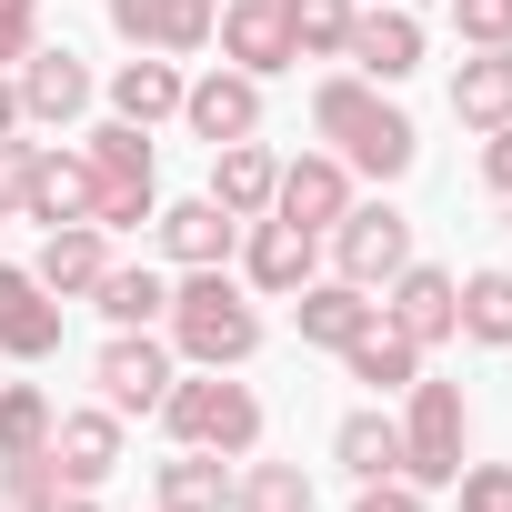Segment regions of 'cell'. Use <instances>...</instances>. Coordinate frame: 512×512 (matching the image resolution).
Returning <instances> with one entry per match:
<instances>
[{"label":"cell","mask_w":512,"mask_h":512,"mask_svg":"<svg viewBox=\"0 0 512 512\" xmlns=\"http://www.w3.org/2000/svg\"><path fill=\"white\" fill-rule=\"evenodd\" d=\"M312 131L332 141V161H342V171H372V181H402V171H412V151H422V141H412V121H402L372 81H322V91H312Z\"/></svg>","instance_id":"6da1fadb"},{"label":"cell","mask_w":512,"mask_h":512,"mask_svg":"<svg viewBox=\"0 0 512 512\" xmlns=\"http://www.w3.org/2000/svg\"><path fill=\"white\" fill-rule=\"evenodd\" d=\"M171 342L201 362V372H231V362H251V352H262V312H251L221 272H191L181 292H171Z\"/></svg>","instance_id":"7a4b0ae2"},{"label":"cell","mask_w":512,"mask_h":512,"mask_svg":"<svg viewBox=\"0 0 512 512\" xmlns=\"http://www.w3.org/2000/svg\"><path fill=\"white\" fill-rule=\"evenodd\" d=\"M81 161H91V221H101V231L161 221V211H151V141H141V121H101Z\"/></svg>","instance_id":"3957f363"},{"label":"cell","mask_w":512,"mask_h":512,"mask_svg":"<svg viewBox=\"0 0 512 512\" xmlns=\"http://www.w3.org/2000/svg\"><path fill=\"white\" fill-rule=\"evenodd\" d=\"M161 412H171V432H181L191 452H251V442H262V402H251L241 382H221V372H201V382L171 372Z\"/></svg>","instance_id":"277c9868"},{"label":"cell","mask_w":512,"mask_h":512,"mask_svg":"<svg viewBox=\"0 0 512 512\" xmlns=\"http://www.w3.org/2000/svg\"><path fill=\"white\" fill-rule=\"evenodd\" d=\"M462 472V392L452 382H412L402 412V482H452Z\"/></svg>","instance_id":"5b68a950"},{"label":"cell","mask_w":512,"mask_h":512,"mask_svg":"<svg viewBox=\"0 0 512 512\" xmlns=\"http://www.w3.org/2000/svg\"><path fill=\"white\" fill-rule=\"evenodd\" d=\"M332 251H342V282H392L402 262H412V221L392 211V201H352L342 221H332Z\"/></svg>","instance_id":"8992f818"},{"label":"cell","mask_w":512,"mask_h":512,"mask_svg":"<svg viewBox=\"0 0 512 512\" xmlns=\"http://www.w3.org/2000/svg\"><path fill=\"white\" fill-rule=\"evenodd\" d=\"M211 31H221L231 71H251V81H272V71H292V61H302V51H292V11H282V0H231Z\"/></svg>","instance_id":"52a82bcc"},{"label":"cell","mask_w":512,"mask_h":512,"mask_svg":"<svg viewBox=\"0 0 512 512\" xmlns=\"http://www.w3.org/2000/svg\"><path fill=\"white\" fill-rule=\"evenodd\" d=\"M211 0H111V31L131 41V51H161V61H181V51H201L211 41Z\"/></svg>","instance_id":"ba28073f"},{"label":"cell","mask_w":512,"mask_h":512,"mask_svg":"<svg viewBox=\"0 0 512 512\" xmlns=\"http://www.w3.org/2000/svg\"><path fill=\"white\" fill-rule=\"evenodd\" d=\"M0 352H11V362L61 352V302H51L41 272H21V262H0Z\"/></svg>","instance_id":"9c48e42d"},{"label":"cell","mask_w":512,"mask_h":512,"mask_svg":"<svg viewBox=\"0 0 512 512\" xmlns=\"http://www.w3.org/2000/svg\"><path fill=\"white\" fill-rule=\"evenodd\" d=\"M181 121L221 151V141H251V131H262V81H251V71H211V81H191L181 91Z\"/></svg>","instance_id":"30bf717a"},{"label":"cell","mask_w":512,"mask_h":512,"mask_svg":"<svg viewBox=\"0 0 512 512\" xmlns=\"http://www.w3.org/2000/svg\"><path fill=\"white\" fill-rule=\"evenodd\" d=\"M272 211H282V221H302V231H332V221L352 211V171H342L332 151H302V161L272 181Z\"/></svg>","instance_id":"8fae6325"},{"label":"cell","mask_w":512,"mask_h":512,"mask_svg":"<svg viewBox=\"0 0 512 512\" xmlns=\"http://www.w3.org/2000/svg\"><path fill=\"white\" fill-rule=\"evenodd\" d=\"M342 61H362L372 91H382V81H412V71H422V21H412V11H362L352 41H342Z\"/></svg>","instance_id":"7c38bea8"},{"label":"cell","mask_w":512,"mask_h":512,"mask_svg":"<svg viewBox=\"0 0 512 512\" xmlns=\"http://www.w3.org/2000/svg\"><path fill=\"white\" fill-rule=\"evenodd\" d=\"M111 462H121V412H61V422H51V472H61V492H91Z\"/></svg>","instance_id":"4fadbf2b"},{"label":"cell","mask_w":512,"mask_h":512,"mask_svg":"<svg viewBox=\"0 0 512 512\" xmlns=\"http://www.w3.org/2000/svg\"><path fill=\"white\" fill-rule=\"evenodd\" d=\"M21 211H31L41 231L91 221V161H81V151H31V191H21Z\"/></svg>","instance_id":"5bb4252c"},{"label":"cell","mask_w":512,"mask_h":512,"mask_svg":"<svg viewBox=\"0 0 512 512\" xmlns=\"http://www.w3.org/2000/svg\"><path fill=\"white\" fill-rule=\"evenodd\" d=\"M101 392H111V412H161V392H171V352H161L151 332H121V342L101 352Z\"/></svg>","instance_id":"9a60e30c"},{"label":"cell","mask_w":512,"mask_h":512,"mask_svg":"<svg viewBox=\"0 0 512 512\" xmlns=\"http://www.w3.org/2000/svg\"><path fill=\"white\" fill-rule=\"evenodd\" d=\"M91 111V71L71 51H31L21 61V121H81Z\"/></svg>","instance_id":"2e32d148"},{"label":"cell","mask_w":512,"mask_h":512,"mask_svg":"<svg viewBox=\"0 0 512 512\" xmlns=\"http://www.w3.org/2000/svg\"><path fill=\"white\" fill-rule=\"evenodd\" d=\"M342 362H352V382H372V392H412V382H422V342H412V332H392L382 312L342 342Z\"/></svg>","instance_id":"e0dca14e"},{"label":"cell","mask_w":512,"mask_h":512,"mask_svg":"<svg viewBox=\"0 0 512 512\" xmlns=\"http://www.w3.org/2000/svg\"><path fill=\"white\" fill-rule=\"evenodd\" d=\"M101 272H111V241H101V221H71V231H51V241H41V292H51V302H71V292H101Z\"/></svg>","instance_id":"ac0fdd59"},{"label":"cell","mask_w":512,"mask_h":512,"mask_svg":"<svg viewBox=\"0 0 512 512\" xmlns=\"http://www.w3.org/2000/svg\"><path fill=\"white\" fill-rule=\"evenodd\" d=\"M452 272H422V262H402L392 272V332H412V342H452Z\"/></svg>","instance_id":"d6986e66"},{"label":"cell","mask_w":512,"mask_h":512,"mask_svg":"<svg viewBox=\"0 0 512 512\" xmlns=\"http://www.w3.org/2000/svg\"><path fill=\"white\" fill-rule=\"evenodd\" d=\"M272 181H282V161H272L262 141H221V171H211V201H221L231 221H262V211H272Z\"/></svg>","instance_id":"ffe728a7"},{"label":"cell","mask_w":512,"mask_h":512,"mask_svg":"<svg viewBox=\"0 0 512 512\" xmlns=\"http://www.w3.org/2000/svg\"><path fill=\"white\" fill-rule=\"evenodd\" d=\"M231 211L221 201H181V211H161V241H171V262H191V272H221V251H231Z\"/></svg>","instance_id":"44dd1931"},{"label":"cell","mask_w":512,"mask_h":512,"mask_svg":"<svg viewBox=\"0 0 512 512\" xmlns=\"http://www.w3.org/2000/svg\"><path fill=\"white\" fill-rule=\"evenodd\" d=\"M251 282H262V292H302L312 282V231L272 211L262 231H251Z\"/></svg>","instance_id":"7402d4cb"},{"label":"cell","mask_w":512,"mask_h":512,"mask_svg":"<svg viewBox=\"0 0 512 512\" xmlns=\"http://www.w3.org/2000/svg\"><path fill=\"white\" fill-rule=\"evenodd\" d=\"M372 322V302H362V282H302V342H352Z\"/></svg>","instance_id":"603a6c76"},{"label":"cell","mask_w":512,"mask_h":512,"mask_svg":"<svg viewBox=\"0 0 512 512\" xmlns=\"http://www.w3.org/2000/svg\"><path fill=\"white\" fill-rule=\"evenodd\" d=\"M332 452H342V472H362V482H392V472H402V422H382V412H352V422L332 432Z\"/></svg>","instance_id":"cb8c5ba5"},{"label":"cell","mask_w":512,"mask_h":512,"mask_svg":"<svg viewBox=\"0 0 512 512\" xmlns=\"http://www.w3.org/2000/svg\"><path fill=\"white\" fill-rule=\"evenodd\" d=\"M452 111H462V121H482V131H502V121H512V51H482V61H462V81H452Z\"/></svg>","instance_id":"d4e9b609"},{"label":"cell","mask_w":512,"mask_h":512,"mask_svg":"<svg viewBox=\"0 0 512 512\" xmlns=\"http://www.w3.org/2000/svg\"><path fill=\"white\" fill-rule=\"evenodd\" d=\"M11 462H51V402L31 382L0 392V472H11Z\"/></svg>","instance_id":"484cf974"},{"label":"cell","mask_w":512,"mask_h":512,"mask_svg":"<svg viewBox=\"0 0 512 512\" xmlns=\"http://www.w3.org/2000/svg\"><path fill=\"white\" fill-rule=\"evenodd\" d=\"M111 101H121V121H161V111H181V71L161 51H141V61H121Z\"/></svg>","instance_id":"4316f807"},{"label":"cell","mask_w":512,"mask_h":512,"mask_svg":"<svg viewBox=\"0 0 512 512\" xmlns=\"http://www.w3.org/2000/svg\"><path fill=\"white\" fill-rule=\"evenodd\" d=\"M91 302H101V312H111V322H121V332H151V322H161V312H171V282H161V272H121V262H111V272H101V292H91Z\"/></svg>","instance_id":"83f0119b"},{"label":"cell","mask_w":512,"mask_h":512,"mask_svg":"<svg viewBox=\"0 0 512 512\" xmlns=\"http://www.w3.org/2000/svg\"><path fill=\"white\" fill-rule=\"evenodd\" d=\"M221 502H231L221 452H191L181 442V462H161V512H221Z\"/></svg>","instance_id":"f1b7e54d"},{"label":"cell","mask_w":512,"mask_h":512,"mask_svg":"<svg viewBox=\"0 0 512 512\" xmlns=\"http://www.w3.org/2000/svg\"><path fill=\"white\" fill-rule=\"evenodd\" d=\"M452 332H472V342H512V272H472V282L452 292Z\"/></svg>","instance_id":"f546056e"},{"label":"cell","mask_w":512,"mask_h":512,"mask_svg":"<svg viewBox=\"0 0 512 512\" xmlns=\"http://www.w3.org/2000/svg\"><path fill=\"white\" fill-rule=\"evenodd\" d=\"M282 11H292V51L302 61H342V41H352V0H282Z\"/></svg>","instance_id":"4dcf8cb0"},{"label":"cell","mask_w":512,"mask_h":512,"mask_svg":"<svg viewBox=\"0 0 512 512\" xmlns=\"http://www.w3.org/2000/svg\"><path fill=\"white\" fill-rule=\"evenodd\" d=\"M231 512H312V482H302V462H251V472L231 482Z\"/></svg>","instance_id":"1f68e13d"},{"label":"cell","mask_w":512,"mask_h":512,"mask_svg":"<svg viewBox=\"0 0 512 512\" xmlns=\"http://www.w3.org/2000/svg\"><path fill=\"white\" fill-rule=\"evenodd\" d=\"M452 21L472 51H512V0H452Z\"/></svg>","instance_id":"d6a6232c"},{"label":"cell","mask_w":512,"mask_h":512,"mask_svg":"<svg viewBox=\"0 0 512 512\" xmlns=\"http://www.w3.org/2000/svg\"><path fill=\"white\" fill-rule=\"evenodd\" d=\"M462 482V512H512V472L502 462H482V472H452Z\"/></svg>","instance_id":"836d02e7"},{"label":"cell","mask_w":512,"mask_h":512,"mask_svg":"<svg viewBox=\"0 0 512 512\" xmlns=\"http://www.w3.org/2000/svg\"><path fill=\"white\" fill-rule=\"evenodd\" d=\"M41 51V11L31 0H0V61H31Z\"/></svg>","instance_id":"e575fe53"},{"label":"cell","mask_w":512,"mask_h":512,"mask_svg":"<svg viewBox=\"0 0 512 512\" xmlns=\"http://www.w3.org/2000/svg\"><path fill=\"white\" fill-rule=\"evenodd\" d=\"M21 191H31V141H0V221L21 211Z\"/></svg>","instance_id":"d590c367"},{"label":"cell","mask_w":512,"mask_h":512,"mask_svg":"<svg viewBox=\"0 0 512 512\" xmlns=\"http://www.w3.org/2000/svg\"><path fill=\"white\" fill-rule=\"evenodd\" d=\"M352 512H422V482H402V472H392V482H362Z\"/></svg>","instance_id":"8d00e7d4"},{"label":"cell","mask_w":512,"mask_h":512,"mask_svg":"<svg viewBox=\"0 0 512 512\" xmlns=\"http://www.w3.org/2000/svg\"><path fill=\"white\" fill-rule=\"evenodd\" d=\"M482 181H492V191H512V121L482 141Z\"/></svg>","instance_id":"74e56055"},{"label":"cell","mask_w":512,"mask_h":512,"mask_svg":"<svg viewBox=\"0 0 512 512\" xmlns=\"http://www.w3.org/2000/svg\"><path fill=\"white\" fill-rule=\"evenodd\" d=\"M21 131V81H0V141Z\"/></svg>","instance_id":"f35d334b"},{"label":"cell","mask_w":512,"mask_h":512,"mask_svg":"<svg viewBox=\"0 0 512 512\" xmlns=\"http://www.w3.org/2000/svg\"><path fill=\"white\" fill-rule=\"evenodd\" d=\"M41 512H91V492H61V502H41Z\"/></svg>","instance_id":"ab89813d"}]
</instances>
